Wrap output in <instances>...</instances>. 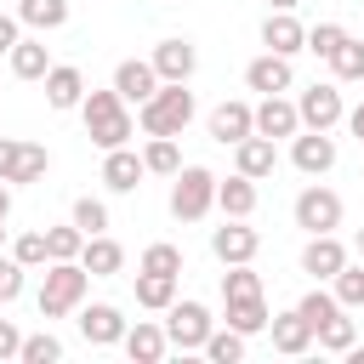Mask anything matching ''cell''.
<instances>
[{
    "label": "cell",
    "mask_w": 364,
    "mask_h": 364,
    "mask_svg": "<svg viewBox=\"0 0 364 364\" xmlns=\"http://www.w3.org/2000/svg\"><path fill=\"white\" fill-rule=\"evenodd\" d=\"M6 63H11V74H17V80H46V74H51V51H46V40H28V34L11 46V57H6Z\"/></svg>",
    "instance_id": "cell-25"
},
{
    "label": "cell",
    "mask_w": 364,
    "mask_h": 364,
    "mask_svg": "<svg viewBox=\"0 0 364 364\" xmlns=\"http://www.w3.org/2000/svg\"><path fill=\"white\" fill-rule=\"evenodd\" d=\"M125 330H131V318H125L114 301H80V336H85L91 347H119Z\"/></svg>",
    "instance_id": "cell-9"
},
{
    "label": "cell",
    "mask_w": 364,
    "mask_h": 364,
    "mask_svg": "<svg viewBox=\"0 0 364 364\" xmlns=\"http://www.w3.org/2000/svg\"><path fill=\"white\" fill-rule=\"evenodd\" d=\"M256 296H262V273L250 262H233L222 273V301H256Z\"/></svg>",
    "instance_id": "cell-30"
},
{
    "label": "cell",
    "mask_w": 364,
    "mask_h": 364,
    "mask_svg": "<svg viewBox=\"0 0 364 364\" xmlns=\"http://www.w3.org/2000/svg\"><path fill=\"white\" fill-rule=\"evenodd\" d=\"M46 250H51V262H80V250H85V233H80L74 222H63V228H46Z\"/></svg>",
    "instance_id": "cell-33"
},
{
    "label": "cell",
    "mask_w": 364,
    "mask_h": 364,
    "mask_svg": "<svg viewBox=\"0 0 364 364\" xmlns=\"http://www.w3.org/2000/svg\"><path fill=\"white\" fill-rule=\"evenodd\" d=\"M256 131L273 136V142H279V136H296V131H301V108H296L284 91H273V97L256 102Z\"/></svg>",
    "instance_id": "cell-17"
},
{
    "label": "cell",
    "mask_w": 364,
    "mask_h": 364,
    "mask_svg": "<svg viewBox=\"0 0 364 364\" xmlns=\"http://www.w3.org/2000/svg\"><path fill=\"white\" fill-rule=\"evenodd\" d=\"M17 40H23V17L17 11H0V57H11Z\"/></svg>",
    "instance_id": "cell-45"
},
{
    "label": "cell",
    "mask_w": 364,
    "mask_h": 364,
    "mask_svg": "<svg viewBox=\"0 0 364 364\" xmlns=\"http://www.w3.org/2000/svg\"><path fill=\"white\" fill-rule=\"evenodd\" d=\"M159 85H165V80L154 74V63H148V57H125V63H114V91H119L125 102H136V108H142Z\"/></svg>",
    "instance_id": "cell-15"
},
{
    "label": "cell",
    "mask_w": 364,
    "mask_h": 364,
    "mask_svg": "<svg viewBox=\"0 0 364 364\" xmlns=\"http://www.w3.org/2000/svg\"><path fill=\"white\" fill-rule=\"evenodd\" d=\"M262 46L279 51V57H296V51H307V28L296 23V11H267V23H262Z\"/></svg>",
    "instance_id": "cell-22"
},
{
    "label": "cell",
    "mask_w": 364,
    "mask_h": 364,
    "mask_svg": "<svg viewBox=\"0 0 364 364\" xmlns=\"http://www.w3.org/2000/svg\"><path fill=\"white\" fill-rule=\"evenodd\" d=\"M17 353H23V330H17L11 318H0V364H6V358H17Z\"/></svg>",
    "instance_id": "cell-46"
},
{
    "label": "cell",
    "mask_w": 364,
    "mask_h": 364,
    "mask_svg": "<svg viewBox=\"0 0 364 364\" xmlns=\"http://www.w3.org/2000/svg\"><path fill=\"white\" fill-rule=\"evenodd\" d=\"M216 330V318H210V307L205 301H193V296H182V301H171L165 307V336H171V347L176 353H205V336Z\"/></svg>",
    "instance_id": "cell-5"
},
{
    "label": "cell",
    "mask_w": 364,
    "mask_h": 364,
    "mask_svg": "<svg viewBox=\"0 0 364 364\" xmlns=\"http://www.w3.org/2000/svg\"><path fill=\"white\" fill-rule=\"evenodd\" d=\"M171 301H176V273H148V267H136V307L165 313Z\"/></svg>",
    "instance_id": "cell-26"
},
{
    "label": "cell",
    "mask_w": 364,
    "mask_h": 364,
    "mask_svg": "<svg viewBox=\"0 0 364 364\" xmlns=\"http://www.w3.org/2000/svg\"><path fill=\"white\" fill-rule=\"evenodd\" d=\"M142 267H148V273H176V279H182V250L159 239V245H148V250H142Z\"/></svg>",
    "instance_id": "cell-42"
},
{
    "label": "cell",
    "mask_w": 364,
    "mask_h": 364,
    "mask_svg": "<svg viewBox=\"0 0 364 364\" xmlns=\"http://www.w3.org/2000/svg\"><path fill=\"white\" fill-rule=\"evenodd\" d=\"M330 290H336V301L353 313V307H364V262H347L336 279H330Z\"/></svg>",
    "instance_id": "cell-35"
},
{
    "label": "cell",
    "mask_w": 364,
    "mask_h": 364,
    "mask_svg": "<svg viewBox=\"0 0 364 364\" xmlns=\"http://www.w3.org/2000/svg\"><path fill=\"white\" fill-rule=\"evenodd\" d=\"M68 222H74V228H80L85 239H91V233H108V205L85 193V199H74V210H68Z\"/></svg>",
    "instance_id": "cell-36"
},
{
    "label": "cell",
    "mask_w": 364,
    "mask_h": 364,
    "mask_svg": "<svg viewBox=\"0 0 364 364\" xmlns=\"http://www.w3.org/2000/svg\"><path fill=\"white\" fill-rule=\"evenodd\" d=\"M301 0H267V11H296Z\"/></svg>",
    "instance_id": "cell-49"
},
{
    "label": "cell",
    "mask_w": 364,
    "mask_h": 364,
    "mask_svg": "<svg viewBox=\"0 0 364 364\" xmlns=\"http://www.w3.org/2000/svg\"><path fill=\"white\" fill-rule=\"evenodd\" d=\"M6 245H11V239H6V222H0V250H6Z\"/></svg>",
    "instance_id": "cell-51"
},
{
    "label": "cell",
    "mask_w": 364,
    "mask_h": 364,
    "mask_svg": "<svg viewBox=\"0 0 364 364\" xmlns=\"http://www.w3.org/2000/svg\"><path fill=\"white\" fill-rule=\"evenodd\" d=\"M347 131L364 142V102H358V108H347Z\"/></svg>",
    "instance_id": "cell-47"
},
{
    "label": "cell",
    "mask_w": 364,
    "mask_h": 364,
    "mask_svg": "<svg viewBox=\"0 0 364 364\" xmlns=\"http://www.w3.org/2000/svg\"><path fill=\"white\" fill-rule=\"evenodd\" d=\"M296 108H301V125H307V131H336V125L347 119L341 80H313V85L296 97Z\"/></svg>",
    "instance_id": "cell-6"
},
{
    "label": "cell",
    "mask_w": 364,
    "mask_h": 364,
    "mask_svg": "<svg viewBox=\"0 0 364 364\" xmlns=\"http://www.w3.org/2000/svg\"><path fill=\"white\" fill-rule=\"evenodd\" d=\"M256 199H262L256 193V176H245V171H233L228 182L216 176V210L222 216H256Z\"/></svg>",
    "instance_id": "cell-23"
},
{
    "label": "cell",
    "mask_w": 364,
    "mask_h": 364,
    "mask_svg": "<svg viewBox=\"0 0 364 364\" xmlns=\"http://www.w3.org/2000/svg\"><path fill=\"white\" fill-rule=\"evenodd\" d=\"M353 341H358V324L347 318V307H341V313H330V318L318 324V347H324V353H347Z\"/></svg>",
    "instance_id": "cell-31"
},
{
    "label": "cell",
    "mask_w": 364,
    "mask_h": 364,
    "mask_svg": "<svg viewBox=\"0 0 364 364\" xmlns=\"http://www.w3.org/2000/svg\"><path fill=\"white\" fill-rule=\"evenodd\" d=\"M80 119H85V136L108 154V148H125L131 136H136V119H131V102L108 85V91H85V102H80Z\"/></svg>",
    "instance_id": "cell-1"
},
{
    "label": "cell",
    "mask_w": 364,
    "mask_h": 364,
    "mask_svg": "<svg viewBox=\"0 0 364 364\" xmlns=\"http://www.w3.org/2000/svg\"><path fill=\"white\" fill-rule=\"evenodd\" d=\"M330 74H336L341 85H347V80H364V40L347 34V40L336 46V57H330Z\"/></svg>",
    "instance_id": "cell-34"
},
{
    "label": "cell",
    "mask_w": 364,
    "mask_h": 364,
    "mask_svg": "<svg viewBox=\"0 0 364 364\" xmlns=\"http://www.w3.org/2000/svg\"><path fill=\"white\" fill-rule=\"evenodd\" d=\"M233 171H245V176H273L279 171V148H273V136H262V131H250L245 142H233Z\"/></svg>",
    "instance_id": "cell-21"
},
{
    "label": "cell",
    "mask_w": 364,
    "mask_h": 364,
    "mask_svg": "<svg viewBox=\"0 0 364 364\" xmlns=\"http://www.w3.org/2000/svg\"><path fill=\"white\" fill-rule=\"evenodd\" d=\"M267 336H273V353H284V358H301V353H307V347L318 341L301 307H284V313H273V324H267Z\"/></svg>",
    "instance_id": "cell-13"
},
{
    "label": "cell",
    "mask_w": 364,
    "mask_h": 364,
    "mask_svg": "<svg viewBox=\"0 0 364 364\" xmlns=\"http://www.w3.org/2000/svg\"><path fill=\"white\" fill-rule=\"evenodd\" d=\"M353 245H358V256H364V228H358V239H353Z\"/></svg>",
    "instance_id": "cell-52"
},
{
    "label": "cell",
    "mask_w": 364,
    "mask_h": 364,
    "mask_svg": "<svg viewBox=\"0 0 364 364\" xmlns=\"http://www.w3.org/2000/svg\"><path fill=\"white\" fill-rule=\"evenodd\" d=\"M136 125H142L148 136H182V131L193 125V91L176 85V80H165V85L136 108Z\"/></svg>",
    "instance_id": "cell-3"
},
{
    "label": "cell",
    "mask_w": 364,
    "mask_h": 364,
    "mask_svg": "<svg viewBox=\"0 0 364 364\" xmlns=\"http://www.w3.org/2000/svg\"><path fill=\"white\" fill-rule=\"evenodd\" d=\"M91 296V267L85 262H46V279H40V318H68L80 313V301Z\"/></svg>",
    "instance_id": "cell-2"
},
{
    "label": "cell",
    "mask_w": 364,
    "mask_h": 364,
    "mask_svg": "<svg viewBox=\"0 0 364 364\" xmlns=\"http://www.w3.org/2000/svg\"><path fill=\"white\" fill-rule=\"evenodd\" d=\"M216 210V171L205 165H182L171 176V216L176 222H205Z\"/></svg>",
    "instance_id": "cell-4"
},
{
    "label": "cell",
    "mask_w": 364,
    "mask_h": 364,
    "mask_svg": "<svg viewBox=\"0 0 364 364\" xmlns=\"http://www.w3.org/2000/svg\"><path fill=\"white\" fill-rule=\"evenodd\" d=\"M11 216V182H0V222Z\"/></svg>",
    "instance_id": "cell-48"
},
{
    "label": "cell",
    "mask_w": 364,
    "mask_h": 364,
    "mask_svg": "<svg viewBox=\"0 0 364 364\" xmlns=\"http://www.w3.org/2000/svg\"><path fill=\"white\" fill-rule=\"evenodd\" d=\"M245 341H250V336H239L233 324H228V330H210V336H205V358H210V364H239V358H245Z\"/></svg>",
    "instance_id": "cell-32"
},
{
    "label": "cell",
    "mask_w": 364,
    "mask_h": 364,
    "mask_svg": "<svg viewBox=\"0 0 364 364\" xmlns=\"http://www.w3.org/2000/svg\"><path fill=\"white\" fill-rule=\"evenodd\" d=\"M80 262L91 267V279H114V273L125 267V245H119L114 233H91L85 250H80Z\"/></svg>",
    "instance_id": "cell-24"
},
{
    "label": "cell",
    "mask_w": 364,
    "mask_h": 364,
    "mask_svg": "<svg viewBox=\"0 0 364 364\" xmlns=\"http://www.w3.org/2000/svg\"><path fill=\"white\" fill-rule=\"evenodd\" d=\"M341 40H347V28H341V23H313V28H307V51H313V57H324V63L336 57V46H341Z\"/></svg>",
    "instance_id": "cell-40"
},
{
    "label": "cell",
    "mask_w": 364,
    "mask_h": 364,
    "mask_svg": "<svg viewBox=\"0 0 364 364\" xmlns=\"http://www.w3.org/2000/svg\"><path fill=\"white\" fill-rule=\"evenodd\" d=\"M228 307V324L239 330V336H262L267 324H273V313H267V296H256V301H222Z\"/></svg>",
    "instance_id": "cell-27"
},
{
    "label": "cell",
    "mask_w": 364,
    "mask_h": 364,
    "mask_svg": "<svg viewBox=\"0 0 364 364\" xmlns=\"http://www.w3.org/2000/svg\"><path fill=\"white\" fill-rule=\"evenodd\" d=\"M11 256H17L28 273H40V267L51 262V250H46V228H40V233H17V239H11Z\"/></svg>",
    "instance_id": "cell-37"
},
{
    "label": "cell",
    "mask_w": 364,
    "mask_h": 364,
    "mask_svg": "<svg viewBox=\"0 0 364 364\" xmlns=\"http://www.w3.org/2000/svg\"><path fill=\"white\" fill-rule=\"evenodd\" d=\"M256 250H262V233L250 228V216H222V228H210V256H216L222 267L256 262Z\"/></svg>",
    "instance_id": "cell-8"
},
{
    "label": "cell",
    "mask_w": 364,
    "mask_h": 364,
    "mask_svg": "<svg viewBox=\"0 0 364 364\" xmlns=\"http://www.w3.org/2000/svg\"><path fill=\"white\" fill-rule=\"evenodd\" d=\"M23 279H28V267H23L17 256H0V307L23 296Z\"/></svg>",
    "instance_id": "cell-43"
},
{
    "label": "cell",
    "mask_w": 364,
    "mask_h": 364,
    "mask_svg": "<svg viewBox=\"0 0 364 364\" xmlns=\"http://www.w3.org/2000/svg\"><path fill=\"white\" fill-rule=\"evenodd\" d=\"M46 171H51V148H40V142H23V159H17L11 182H40Z\"/></svg>",
    "instance_id": "cell-38"
},
{
    "label": "cell",
    "mask_w": 364,
    "mask_h": 364,
    "mask_svg": "<svg viewBox=\"0 0 364 364\" xmlns=\"http://www.w3.org/2000/svg\"><path fill=\"white\" fill-rule=\"evenodd\" d=\"M17 159H23V136H0V182H11Z\"/></svg>",
    "instance_id": "cell-44"
},
{
    "label": "cell",
    "mask_w": 364,
    "mask_h": 364,
    "mask_svg": "<svg viewBox=\"0 0 364 364\" xmlns=\"http://www.w3.org/2000/svg\"><path fill=\"white\" fill-rule=\"evenodd\" d=\"M347 262H353V256H347V245H341L336 233H307V245H301V273H313L318 284H330Z\"/></svg>",
    "instance_id": "cell-11"
},
{
    "label": "cell",
    "mask_w": 364,
    "mask_h": 364,
    "mask_svg": "<svg viewBox=\"0 0 364 364\" xmlns=\"http://www.w3.org/2000/svg\"><path fill=\"white\" fill-rule=\"evenodd\" d=\"M341 358H353V364H364V347H358V341H353V347H347V353H341Z\"/></svg>",
    "instance_id": "cell-50"
},
{
    "label": "cell",
    "mask_w": 364,
    "mask_h": 364,
    "mask_svg": "<svg viewBox=\"0 0 364 364\" xmlns=\"http://www.w3.org/2000/svg\"><path fill=\"white\" fill-rule=\"evenodd\" d=\"M23 364H57L63 358V341L51 336V330H40V336H23V353H17Z\"/></svg>",
    "instance_id": "cell-39"
},
{
    "label": "cell",
    "mask_w": 364,
    "mask_h": 364,
    "mask_svg": "<svg viewBox=\"0 0 364 364\" xmlns=\"http://www.w3.org/2000/svg\"><path fill=\"white\" fill-rule=\"evenodd\" d=\"M17 17H23V28H63L68 23V0H17Z\"/></svg>",
    "instance_id": "cell-28"
},
{
    "label": "cell",
    "mask_w": 364,
    "mask_h": 364,
    "mask_svg": "<svg viewBox=\"0 0 364 364\" xmlns=\"http://www.w3.org/2000/svg\"><path fill=\"white\" fill-rule=\"evenodd\" d=\"M40 85H46V102H51L57 114H68V108L85 102V74H80L74 63H51V74H46Z\"/></svg>",
    "instance_id": "cell-20"
},
{
    "label": "cell",
    "mask_w": 364,
    "mask_h": 364,
    "mask_svg": "<svg viewBox=\"0 0 364 364\" xmlns=\"http://www.w3.org/2000/svg\"><path fill=\"white\" fill-rule=\"evenodd\" d=\"M142 176H148V165H142V154H136L131 142L102 154V188H108V193H136Z\"/></svg>",
    "instance_id": "cell-12"
},
{
    "label": "cell",
    "mask_w": 364,
    "mask_h": 364,
    "mask_svg": "<svg viewBox=\"0 0 364 364\" xmlns=\"http://www.w3.org/2000/svg\"><path fill=\"white\" fill-rule=\"evenodd\" d=\"M142 165H148V176H176V171H182V148H176V136H148Z\"/></svg>",
    "instance_id": "cell-29"
},
{
    "label": "cell",
    "mask_w": 364,
    "mask_h": 364,
    "mask_svg": "<svg viewBox=\"0 0 364 364\" xmlns=\"http://www.w3.org/2000/svg\"><path fill=\"white\" fill-rule=\"evenodd\" d=\"M148 63H154V74H159V80H176V85H188V80H193V68H199V51H193L188 40H159Z\"/></svg>",
    "instance_id": "cell-19"
},
{
    "label": "cell",
    "mask_w": 364,
    "mask_h": 364,
    "mask_svg": "<svg viewBox=\"0 0 364 364\" xmlns=\"http://www.w3.org/2000/svg\"><path fill=\"white\" fill-rule=\"evenodd\" d=\"M256 131V108L250 102H239V97H228V102H216L210 108V136L222 142V148H233V142H245Z\"/></svg>",
    "instance_id": "cell-16"
},
{
    "label": "cell",
    "mask_w": 364,
    "mask_h": 364,
    "mask_svg": "<svg viewBox=\"0 0 364 364\" xmlns=\"http://www.w3.org/2000/svg\"><path fill=\"white\" fill-rule=\"evenodd\" d=\"M341 216H347V205H341V193H336V188L313 182V188H301V193H296V228H307V233H336V228H341Z\"/></svg>",
    "instance_id": "cell-7"
},
{
    "label": "cell",
    "mask_w": 364,
    "mask_h": 364,
    "mask_svg": "<svg viewBox=\"0 0 364 364\" xmlns=\"http://www.w3.org/2000/svg\"><path fill=\"white\" fill-rule=\"evenodd\" d=\"M245 85H250V91H262V97H273V91H290V85H296V68H290V57L262 51V57H250V63H245Z\"/></svg>",
    "instance_id": "cell-14"
},
{
    "label": "cell",
    "mask_w": 364,
    "mask_h": 364,
    "mask_svg": "<svg viewBox=\"0 0 364 364\" xmlns=\"http://www.w3.org/2000/svg\"><path fill=\"white\" fill-rule=\"evenodd\" d=\"M125 358L131 364H159L165 353H171V336H165V324H154V318H136L131 330H125Z\"/></svg>",
    "instance_id": "cell-18"
},
{
    "label": "cell",
    "mask_w": 364,
    "mask_h": 364,
    "mask_svg": "<svg viewBox=\"0 0 364 364\" xmlns=\"http://www.w3.org/2000/svg\"><path fill=\"white\" fill-rule=\"evenodd\" d=\"M296 307L307 313V324H313V336H318V324H324L330 313H341V301H336V290H307V296H301Z\"/></svg>",
    "instance_id": "cell-41"
},
{
    "label": "cell",
    "mask_w": 364,
    "mask_h": 364,
    "mask_svg": "<svg viewBox=\"0 0 364 364\" xmlns=\"http://www.w3.org/2000/svg\"><path fill=\"white\" fill-rule=\"evenodd\" d=\"M290 165H296L301 176H324V171L336 165V136H330V131H307V125H301V131L290 136Z\"/></svg>",
    "instance_id": "cell-10"
}]
</instances>
